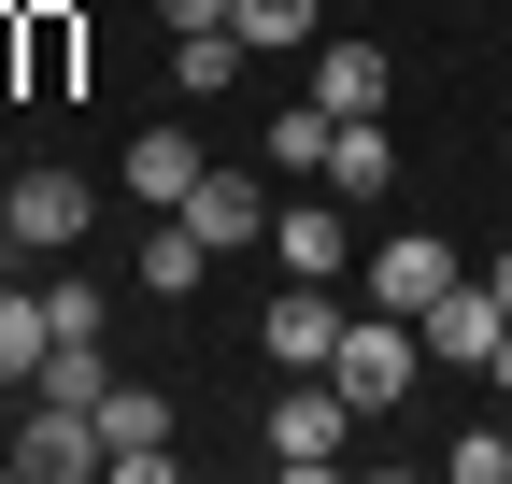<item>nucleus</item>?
I'll use <instances>...</instances> for the list:
<instances>
[{
  "mask_svg": "<svg viewBox=\"0 0 512 484\" xmlns=\"http://www.w3.org/2000/svg\"><path fill=\"white\" fill-rule=\"evenodd\" d=\"M271 257H285L299 285H342V271H356V214H328V200H271Z\"/></svg>",
  "mask_w": 512,
  "mask_h": 484,
  "instance_id": "nucleus-9",
  "label": "nucleus"
},
{
  "mask_svg": "<svg viewBox=\"0 0 512 484\" xmlns=\"http://www.w3.org/2000/svg\"><path fill=\"white\" fill-rule=\"evenodd\" d=\"M441 285H456V242H441V228H384V242H370V314H413V328H427Z\"/></svg>",
  "mask_w": 512,
  "mask_h": 484,
  "instance_id": "nucleus-4",
  "label": "nucleus"
},
{
  "mask_svg": "<svg viewBox=\"0 0 512 484\" xmlns=\"http://www.w3.org/2000/svg\"><path fill=\"white\" fill-rule=\"evenodd\" d=\"M29 399H72V413H100V399H114V342H100V328H57Z\"/></svg>",
  "mask_w": 512,
  "mask_h": 484,
  "instance_id": "nucleus-14",
  "label": "nucleus"
},
{
  "mask_svg": "<svg viewBox=\"0 0 512 484\" xmlns=\"http://www.w3.org/2000/svg\"><path fill=\"white\" fill-rule=\"evenodd\" d=\"M242 57H256L242 29H171V100H228V86H242Z\"/></svg>",
  "mask_w": 512,
  "mask_h": 484,
  "instance_id": "nucleus-16",
  "label": "nucleus"
},
{
  "mask_svg": "<svg viewBox=\"0 0 512 484\" xmlns=\"http://www.w3.org/2000/svg\"><path fill=\"white\" fill-rule=\"evenodd\" d=\"M256 442H271V470H342V442H356V399L328 385V371H285V399H271V428H256Z\"/></svg>",
  "mask_w": 512,
  "mask_h": 484,
  "instance_id": "nucleus-2",
  "label": "nucleus"
},
{
  "mask_svg": "<svg viewBox=\"0 0 512 484\" xmlns=\"http://www.w3.org/2000/svg\"><path fill=\"white\" fill-rule=\"evenodd\" d=\"M456 484H512V428H456V456H441Z\"/></svg>",
  "mask_w": 512,
  "mask_h": 484,
  "instance_id": "nucleus-20",
  "label": "nucleus"
},
{
  "mask_svg": "<svg viewBox=\"0 0 512 484\" xmlns=\"http://www.w3.org/2000/svg\"><path fill=\"white\" fill-rule=\"evenodd\" d=\"M228 29H242L256 57H285V43H313V0H228Z\"/></svg>",
  "mask_w": 512,
  "mask_h": 484,
  "instance_id": "nucleus-19",
  "label": "nucleus"
},
{
  "mask_svg": "<svg viewBox=\"0 0 512 484\" xmlns=\"http://www.w3.org/2000/svg\"><path fill=\"white\" fill-rule=\"evenodd\" d=\"M15 242L29 257H72L86 242V171H15Z\"/></svg>",
  "mask_w": 512,
  "mask_h": 484,
  "instance_id": "nucleus-10",
  "label": "nucleus"
},
{
  "mask_svg": "<svg viewBox=\"0 0 512 484\" xmlns=\"http://www.w3.org/2000/svg\"><path fill=\"white\" fill-rule=\"evenodd\" d=\"M413 371H427V328H413V314H356V328H342V356H328V385H342L356 413H399V399H413Z\"/></svg>",
  "mask_w": 512,
  "mask_h": 484,
  "instance_id": "nucleus-1",
  "label": "nucleus"
},
{
  "mask_svg": "<svg viewBox=\"0 0 512 484\" xmlns=\"http://www.w3.org/2000/svg\"><path fill=\"white\" fill-rule=\"evenodd\" d=\"M43 342H57L43 285H0V399H29V385H43Z\"/></svg>",
  "mask_w": 512,
  "mask_h": 484,
  "instance_id": "nucleus-15",
  "label": "nucleus"
},
{
  "mask_svg": "<svg viewBox=\"0 0 512 484\" xmlns=\"http://www.w3.org/2000/svg\"><path fill=\"white\" fill-rule=\"evenodd\" d=\"M342 328H356V314H342L328 285H299V271H285V299H271V314H256V342H271L285 371H328V356H342Z\"/></svg>",
  "mask_w": 512,
  "mask_h": 484,
  "instance_id": "nucleus-8",
  "label": "nucleus"
},
{
  "mask_svg": "<svg viewBox=\"0 0 512 484\" xmlns=\"http://www.w3.org/2000/svg\"><path fill=\"white\" fill-rule=\"evenodd\" d=\"M0 456H15L29 484H86V470H100V413H72V399H29Z\"/></svg>",
  "mask_w": 512,
  "mask_h": 484,
  "instance_id": "nucleus-5",
  "label": "nucleus"
},
{
  "mask_svg": "<svg viewBox=\"0 0 512 484\" xmlns=\"http://www.w3.org/2000/svg\"><path fill=\"white\" fill-rule=\"evenodd\" d=\"M484 285H498V299H512V242H498V257H484Z\"/></svg>",
  "mask_w": 512,
  "mask_h": 484,
  "instance_id": "nucleus-23",
  "label": "nucleus"
},
{
  "mask_svg": "<svg viewBox=\"0 0 512 484\" xmlns=\"http://www.w3.org/2000/svg\"><path fill=\"white\" fill-rule=\"evenodd\" d=\"M313 186H328V200H384V186H399V143H384V114H342Z\"/></svg>",
  "mask_w": 512,
  "mask_h": 484,
  "instance_id": "nucleus-13",
  "label": "nucleus"
},
{
  "mask_svg": "<svg viewBox=\"0 0 512 484\" xmlns=\"http://www.w3.org/2000/svg\"><path fill=\"white\" fill-rule=\"evenodd\" d=\"M200 129H171V114H157V129H128V157H114V186L128 200H157V214H185V186H200Z\"/></svg>",
  "mask_w": 512,
  "mask_h": 484,
  "instance_id": "nucleus-7",
  "label": "nucleus"
},
{
  "mask_svg": "<svg viewBox=\"0 0 512 484\" xmlns=\"http://www.w3.org/2000/svg\"><path fill=\"white\" fill-rule=\"evenodd\" d=\"M0 257H29V242H15V186H0Z\"/></svg>",
  "mask_w": 512,
  "mask_h": 484,
  "instance_id": "nucleus-22",
  "label": "nucleus"
},
{
  "mask_svg": "<svg viewBox=\"0 0 512 484\" xmlns=\"http://www.w3.org/2000/svg\"><path fill=\"white\" fill-rule=\"evenodd\" d=\"M328 129H342V114H328V100L299 86V100L271 114V157H285V171H328Z\"/></svg>",
  "mask_w": 512,
  "mask_h": 484,
  "instance_id": "nucleus-18",
  "label": "nucleus"
},
{
  "mask_svg": "<svg viewBox=\"0 0 512 484\" xmlns=\"http://www.w3.org/2000/svg\"><path fill=\"white\" fill-rule=\"evenodd\" d=\"M313 100H328V114H384V100H399V57H384V43H313Z\"/></svg>",
  "mask_w": 512,
  "mask_h": 484,
  "instance_id": "nucleus-11",
  "label": "nucleus"
},
{
  "mask_svg": "<svg viewBox=\"0 0 512 484\" xmlns=\"http://www.w3.org/2000/svg\"><path fill=\"white\" fill-rule=\"evenodd\" d=\"M498 328H512V299H498L484 271H456V285L427 299V356H441V371H484V356H498Z\"/></svg>",
  "mask_w": 512,
  "mask_h": 484,
  "instance_id": "nucleus-6",
  "label": "nucleus"
},
{
  "mask_svg": "<svg viewBox=\"0 0 512 484\" xmlns=\"http://www.w3.org/2000/svg\"><path fill=\"white\" fill-rule=\"evenodd\" d=\"M100 470H114V484H171V470H185L157 385H114V399H100Z\"/></svg>",
  "mask_w": 512,
  "mask_h": 484,
  "instance_id": "nucleus-3",
  "label": "nucleus"
},
{
  "mask_svg": "<svg viewBox=\"0 0 512 484\" xmlns=\"http://www.w3.org/2000/svg\"><path fill=\"white\" fill-rule=\"evenodd\" d=\"M157 15H171V29H228V0H157Z\"/></svg>",
  "mask_w": 512,
  "mask_h": 484,
  "instance_id": "nucleus-21",
  "label": "nucleus"
},
{
  "mask_svg": "<svg viewBox=\"0 0 512 484\" xmlns=\"http://www.w3.org/2000/svg\"><path fill=\"white\" fill-rule=\"evenodd\" d=\"M128 271H143L157 299H200V271H214V242L185 228V214H157V228H143V257H128Z\"/></svg>",
  "mask_w": 512,
  "mask_h": 484,
  "instance_id": "nucleus-17",
  "label": "nucleus"
},
{
  "mask_svg": "<svg viewBox=\"0 0 512 484\" xmlns=\"http://www.w3.org/2000/svg\"><path fill=\"white\" fill-rule=\"evenodd\" d=\"M185 228H200L214 257L228 242H271V186H256V171H200V186H185Z\"/></svg>",
  "mask_w": 512,
  "mask_h": 484,
  "instance_id": "nucleus-12",
  "label": "nucleus"
}]
</instances>
